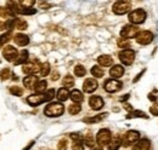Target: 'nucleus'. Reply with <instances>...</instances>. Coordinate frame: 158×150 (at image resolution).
I'll return each instance as SVG.
<instances>
[{"mask_svg": "<svg viewBox=\"0 0 158 150\" xmlns=\"http://www.w3.org/2000/svg\"><path fill=\"white\" fill-rule=\"evenodd\" d=\"M63 112H64V107L60 102H55V103H50L45 108L44 114L49 117H59L63 114Z\"/></svg>", "mask_w": 158, "mask_h": 150, "instance_id": "obj_1", "label": "nucleus"}, {"mask_svg": "<svg viewBox=\"0 0 158 150\" xmlns=\"http://www.w3.org/2000/svg\"><path fill=\"white\" fill-rule=\"evenodd\" d=\"M113 12L116 15H124L131 9V2L128 0H119L113 5Z\"/></svg>", "mask_w": 158, "mask_h": 150, "instance_id": "obj_2", "label": "nucleus"}, {"mask_svg": "<svg viewBox=\"0 0 158 150\" xmlns=\"http://www.w3.org/2000/svg\"><path fill=\"white\" fill-rule=\"evenodd\" d=\"M112 140V134L111 131L107 130V128H103V130H100L98 136H96V142L100 147H103V145H108Z\"/></svg>", "mask_w": 158, "mask_h": 150, "instance_id": "obj_3", "label": "nucleus"}, {"mask_svg": "<svg viewBox=\"0 0 158 150\" xmlns=\"http://www.w3.org/2000/svg\"><path fill=\"white\" fill-rule=\"evenodd\" d=\"M145 19H146V11L142 9L134 10L133 12L129 14V21L133 24H141L145 22Z\"/></svg>", "mask_w": 158, "mask_h": 150, "instance_id": "obj_4", "label": "nucleus"}, {"mask_svg": "<svg viewBox=\"0 0 158 150\" xmlns=\"http://www.w3.org/2000/svg\"><path fill=\"white\" fill-rule=\"evenodd\" d=\"M139 139H140V133L138 131H128L122 139V144L124 147H129V145L139 142Z\"/></svg>", "mask_w": 158, "mask_h": 150, "instance_id": "obj_5", "label": "nucleus"}, {"mask_svg": "<svg viewBox=\"0 0 158 150\" xmlns=\"http://www.w3.org/2000/svg\"><path fill=\"white\" fill-rule=\"evenodd\" d=\"M119 59L123 64L130 65V64H133V62L135 59V52L130 49H125V50L119 52Z\"/></svg>", "mask_w": 158, "mask_h": 150, "instance_id": "obj_6", "label": "nucleus"}, {"mask_svg": "<svg viewBox=\"0 0 158 150\" xmlns=\"http://www.w3.org/2000/svg\"><path fill=\"white\" fill-rule=\"evenodd\" d=\"M2 56L7 62H16V59L19 58V51L14 46H5L2 50Z\"/></svg>", "mask_w": 158, "mask_h": 150, "instance_id": "obj_7", "label": "nucleus"}, {"mask_svg": "<svg viewBox=\"0 0 158 150\" xmlns=\"http://www.w3.org/2000/svg\"><path fill=\"white\" fill-rule=\"evenodd\" d=\"M122 87H123V84L118 80H114V79H110L105 82V90L110 93L118 92L119 90H122Z\"/></svg>", "mask_w": 158, "mask_h": 150, "instance_id": "obj_8", "label": "nucleus"}, {"mask_svg": "<svg viewBox=\"0 0 158 150\" xmlns=\"http://www.w3.org/2000/svg\"><path fill=\"white\" fill-rule=\"evenodd\" d=\"M40 67H41V65L38 63V61H32V62L26 63V64L23 65L22 70H23V73H26V74L33 75V74H37L38 72H40Z\"/></svg>", "mask_w": 158, "mask_h": 150, "instance_id": "obj_9", "label": "nucleus"}, {"mask_svg": "<svg viewBox=\"0 0 158 150\" xmlns=\"http://www.w3.org/2000/svg\"><path fill=\"white\" fill-rule=\"evenodd\" d=\"M139 33V28L136 26H125L122 30H120V37L123 39H130V38L136 37Z\"/></svg>", "mask_w": 158, "mask_h": 150, "instance_id": "obj_10", "label": "nucleus"}, {"mask_svg": "<svg viewBox=\"0 0 158 150\" xmlns=\"http://www.w3.org/2000/svg\"><path fill=\"white\" fill-rule=\"evenodd\" d=\"M153 40V34L148 30H142L136 35V41L140 45H148Z\"/></svg>", "mask_w": 158, "mask_h": 150, "instance_id": "obj_11", "label": "nucleus"}, {"mask_svg": "<svg viewBox=\"0 0 158 150\" xmlns=\"http://www.w3.org/2000/svg\"><path fill=\"white\" fill-rule=\"evenodd\" d=\"M44 102H46V98H45V93L43 94H32V96H29L28 98H27V103L28 104H31L32 107H37V105H39L41 103H44Z\"/></svg>", "mask_w": 158, "mask_h": 150, "instance_id": "obj_12", "label": "nucleus"}, {"mask_svg": "<svg viewBox=\"0 0 158 150\" xmlns=\"http://www.w3.org/2000/svg\"><path fill=\"white\" fill-rule=\"evenodd\" d=\"M98 86H99V84H98V81L95 79H86L84 81V84H83V90L86 93H91V92L96 91Z\"/></svg>", "mask_w": 158, "mask_h": 150, "instance_id": "obj_13", "label": "nucleus"}, {"mask_svg": "<svg viewBox=\"0 0 158 150\" xmlns=\"http://www.w3.org/2000/svg\"><path fill=\"white\" fill-rule=\"evenodd\" d=\"M89 104H90V107H91V109H94V110H100L102 107H103V99L100 97V96H93V97H90V99H89Z\"/></svg>", "mask_w": 158, "mask_h": 150, "instance_id": "obj_14", "label": "nucleus"}, {"mask_svg": "<svg viewBox=\"0 0 158 150\" xmlns=\"http://www.w3.org/2000/svg\"><path fill=\"white\" fill-rule=\"evenodd\" d=\"M37 84H38V77L34 76V75H29V76H26V77L23 79V85H24L27 89H29V90L34 89Z\"/></svg>", "mask_w": 158, "mask_h": 150, "instance_id": "obj_15", "label": "nucleus"}, {"mask_svg": "<svg viewBox=\"0 0 158 150\" xmlns=\"http://www.w3.org/2000/svg\"><path fill=\"white\" fill-rule=\"evenodd\" d=\"M133 150H151V142L148 139H141L133 147Z\"/></svg>", "mask_w": 158, "mask_h": 150, "instance_id": "obj_16", "label": "nucleus"}, {"mask_svg": "<svg viewBox=\"0 0 158 150\" xmlns=\"http://www.w3.org/2000/svg\"><path fill=\"white\" fill-rule=\"evenodd\" d=\"M124 74V68L122 65H114L113 68H111L110 70V75L116 80V79H119L120 76H123Z\"/></svg>", "mask_w": 158, "mask_h": 150, "instance_id": "obj_17", "label": "nucleus"}, {"mask_svg": "<svg viewBox=\"0 0 158 150\" xmlns=\"http://www.w3.org/2000/svg\"><path fill=\"white\" fill-rule=\"evenodd\" d=\"M14 40H15V42L19 46H26L29 42V38L27 37V35H24V34H16L15 38H14Z\"/></svg>", "mask_w": 158, "mask_h": 150, "instance_id": "obj_18", "label": "nucleus"}, {"mask_svg": "<svg viewBox=\"0 0 158 150\" xmlns=\"http://www.w3.org/2000/svg\"><path fill=\"white\" fill-rule=\"evenodd\" d=\"M98 62L102 67H111L112 63H113V59L111 56H107V55H102L98 58Z\"/></svg>", "mask_w": 158, "mask_h": 150, "instance_id": "obj_19", "label": "nucleus"}, {"mask_svg": "<svg viewBox=\"0 0 158 150\" xmlns=\"http://www.w3.org/2000/svg\"><path fill=\"white\" fill-rule=\"evenodd\" d=\"M71 99L76 103V104H78V103H80V102H83V99H84V96H83V93L79 91V90H73L72 92H71Z\"/></svg>", "mask_w": 158, "mask_h": 150, "instance_id": "obj_20", "label": "nucleus"}, {"mask_svg": "<svg viewBox=\"0 0 158 150\" xmlns=\"http://www.w3.org/2000/svg\"><path fill=\"white\" fill-rule=\"evenodd\" d=\"M120 145H122V138L119 136H117L108 144V150H118L120 148Z\"/></svg>", "mask_w": 158, "mask_h": 150, "instance_id": "obj_21", "label": "nucleus"}, {"mask_svg": "<svg viewBox=\"0 0 158 150\" xmlns=\"http://www.w3.org/2000/svg\"><path fill=\"white\" fill-rule=\"evenodd\" d=\"M69 96H71V93L68 92V90L67 89H60L59 91H57V99H59L60 102H66L68 98H69Z\"/></svg>", "mask_w": 158, "mask_h": 150, "instance_id": "obj_22", "label": "nucleus"}, {"mask_svg": "<svg viewBox=\"0 0 158 150\" xmlns=\"http://www.w3.org/2000/svg\"><path fill=\"white\" fill-rule=\"evenodd\" d=\"M107 115H108L107 112H103V114H99V115H96V116H94V117H86V119H84V122H88V124L99 122V121H101V120L106 119Z\"/></svg>", "mask_w": 158, "mask_h": 150, "instance_id": "obj_23", "label": "nucleus"}, {"mask_svg": "<svg viewBox=\"0 0 158 150\" xmlns=\"http://www.w3.org/2000/svg\"><path fill=\"white\" fill-rule=\"evenodd\" d=\"M46 86H48V82L45 80H40V81H38V84L35 85L34 90H35V92L38 94H43L46 91Z\"/></svg>", "mask_w": 158, "mask_h": 150, "instance_id": "obj_24", "label": "nucleus"}, {"mask_svg": "<svg viewBox=\"0 0 158 150\" xmlns=\"http://www.w3.org/2000/svg\"><path fill=\"white\" fill-rule=\"evenodd\" d=\"M14 27H15L16 29H20V30H24V29H27L28 24H27V22H26V21H23V19L16 18L15 21H14Z\"/></svg>", "mask_w": 158, "mask_h": 150, "instance_id": "obj_25", "label": "nucleus"}, {"mask_svg": "<svg viewBox=\"0 0 158 150\" xmlns=\"http://www.w3.org/2000/svg\"><path fill=\"white\" fill-rule=\"evenodd\" d=\"M131 117H143V119H148V115H146L141 110H133L127 115V119H131Z\"/></svg>", "mask_w": 158, "mask_h": 150, "instance_id": "obj_26", "label": "nucleus"}, {"mask_svg": "<svg viewBox=\"0 0 158 150\" xmlns=\"http://www.w3.org/2000/svg\"><path fill=\"white\" fill-rule=\"evenodd\" d=\"M14 16H15V14L10 9H7V7H0V17H2V18H10V17H14Z\"/></svg>", "mask_w": 158, "mask_h": 150, "instance_id": "obj_27", "label": "nucleus"}, {"mask_svg": "<svg viewBox=\"0 0 158 150\" xmlns=\"http://www.w3.org/2000/svg\"><path fill=\"white\" fill-rule=\"evenodd\" d=\"M27 59H28V51H27V50H22V51H21V53H20V57L16 59L15 64H16V65L22 64V63H24Z\"/></svg>", "mask_w": 158, "mask_h": 150, "instance_id": "obj_28", "label": "nucleus"}, {"mask_svg": "<svg viewBox=\"0 0 158 150\" xmlns=\"http://www.w3.org/2000/svg\"><path fill=\"white\" fill-rule=\"evenodd\" d=\"M62 84H63L64 89H67V87H72V86L74 85V79H73V76H71V75H66L64 79H63V81H62Z\"/></svg>", "mask_w": 158, "mask_h": 150, "instance_id": "obj_29", "label": "nucleus"}, {"mask_svg": "<svg viewBox=\"0 0 158 150\" xmlns=\"http://www.w3.org/2000/svg\"><path fill=\"white\" fill-rule=\"evenodd\" d=\"M91 74H93V76H95V77H102L103 76V69H101V67H99V65H94L93 68H91Z\"/></svg>", "mask_w": 158, "mask_h": 150, "instance_id": "obj_30", "label": "nucleus"}, {"mask_svg": "<svg viewBox=\"0 0 158 150\" xmlns=\"http://www.w3.org/2000/svg\"><path fill=\"white\" fill-rule=\"evenodd\" d=\"M50 73V64L46 62V63H43L41 67H40V74L41 76H48Z\"/></svg>", "mask_w": 158, "mask_h": 150, "instance_id": "obj_31", "label": "nucleus"}, {"mask_svg": "<svg viewBox=\"0 0 158 150\" xmlns=\"http://www.w3.org/2000/svg\"><path fill=\"white\" fill-rule=\"evenodd\" d=\"M80 110H81V107L79 104H76V103L74 104H71L69 108H68V112H69L71 115H77Z\"/></svg>", "mask_w": 158, "mask_h": 150, "instance_id": "obj_32", "label": "nucleus"}, {"mask_svg": "<svg viewBox=\"0 0 158 150\" xmlns=\"http://www.w3.org/2000/svg\"><path fill=\"white\" fill-rule=\"evenodd\" d=\"M35 4L34 0H23V1H19V5H21L23 9H32V6Z\"/></svg>", "mask_w": 158, "mask_h": 150, "instance_id": "obj_33", "label": "nucleus"}, {"mask_svg": "<svg viewBox=\"0 0 158 150\" xmlns=\"http://www.w3.org/2000/svg\"><path fill=\"white\" fill-rule=\"evenodd\" d=\"M12 37V32L11 30H9L7 33H5V34H2L1 37H0V45H4V44H6L10 39Z\"/></svg>", "mask_w": 158, "mask_h": 150, "instance_id": "obj_34", "label": "nucleus"}, {"mask_svg": "<svg viewBox=\"0 0 158 150\" xmlns=\"http://www.w3.org/2000/svg\"><path fill=\"white\" fill-rule=\"evenodd\" d=\"M10 92L14 94V96H22L23 94V89H21L20 86H12L11 89H10Z\"/></svg>", "mask_w": 158, "mask_h": 150, "instance_id": "obj_35", "label": "nucleus"}, {"mask_svg": "<svg viewBox=\"0 0 158 150\" xmlns=\"http://www.w3.org/2000/svg\"><path fill=\"white\" fill-rule=\"evenodd\" d=\"M84 143H85L88 147H94V145H95V140H94L93 136H90V134H86V136L84 137Z\"/></svg>", "mask_w": 158, "mask_h": 150, "instance_id": "obj_36", "label": "nucleus"}, {"mask_svg": "<svg viewBox=\"0 0 158 150\" xmlns=\"http://www.w3.org/2000/svg\"><path fill=\"white\" fill-rule=\"evenodd\" d=\"M85 73H86V70H85V68L83 65H77L74 68V74L77 75V76H84Z\"/></svg>", "mask_w": 158, "mask_h": 150, "instance_id": "obj_37", "label": "nucleus"}, {"mask_svg": "<svg viewBox=\"0 0 158 150\" xmlns=\"http://www.w3.org/2000/svg\"><path fill=\"white\" fill-rule=\"evenodd\" d=\"M10 75H11V73H10V69H7V68H5V69H2L1 72H0V79L4 81V80H7L9 77H10Z\"/></svg>", "mask_w": 158, "mask_h": 150, "instance_id": "obj_38", "label": "nucleus"}, {"mask_svg": "<svg viewBox=\"0 0 158 150\" xmlns=\"http://www.w3.org/2000/svg\"><path fill=\"white\" fill-rule=\"evenodd\" d=\"M54 97H55V90H54V89H50V90H48V91L45 92V98H46V102L51 101Z\"/></svg>", "mask_w": 158, "mask_h": 150, "instance_id": "obj_39", "label": "nucleus"}, {"mask_svg": "<svg viewBox=\"0 0 158 150\" xmlns=\"http://www.w3.org/2000/svg\"><path fill=\"white\" fill-rule=\"evenodd\" d=\"M35 12H37L35 9H23V7H21L20 11V14H22V15H33Z\"/></svg>", "mask_w": 158, "mask_h": 150, "instance_id": "obj_40", "label": "nucleus"}, {"mask_svg": "<svg viewBox=\"0 0 158 150\" xmlns=\"http://www.w3.org/2000/svg\"><path fill=\"white\" fill-rule=\"evenodd\" d=\"M59 150H67V140L66 139H61L57 144Z\"/></svg>", "mask_w": 158, "mask_h": 150, "instance_id": "obj_41", "label": "nucleus"}, {"mask_svg": "<svg viewBox=\"0 0 158 150\" xmlns=\"http://www.w3.org/2000/svg\"><path fill=\"white\" fill-rule=\"evenodd\" d=\"M72 149L73 150H84V145L81 144V142H76V143L73 144Z\"/></svg>", "mask_w": 158, "mask_h": 150, "instance_id": "obj_42", "label": "nucleus"}, {"mask_svg": "<svg viewBox=\"0 0 158 150\" xmlns=\"http://www.w3.org/2000/svg\"><path fill=\"white\" fill-rule=\"evenodd\" d=\"M71 138L76 142H81V136H79L78 133H72L71 134Z\"/></svg>", "mask_w": 158, "mask_h": 150, "instance_id": "obj_43", "label": "nucleus"}, {"mask_svg": "<svg viewBox=\"0 0 158 150\" xmlns=\"http://www.w3.org/2000/svg\"><path fill=\"white\" fill-rule=\"evenodd\" d=\"M150 112L152 115H155V116H158V107L157 105H152L151 108H150Z\"/></svg>", "mask_w": 158, "mask_h": 150, "instance_id": "obj_44", "label": "nucleus"}, {"mask_svg": "<svg viewBox=\"0 0 158 150\" xmlns=\"http://www.w3.org/2000/svg\"><path fill=\"white\" fill-rule=\"evenodd\" d=\"M39 6L40 7H43V9H50V4L49 2H46V1H39Z\"/></svg>", "mask_w": 158, "mask_h": 150, "instance_id": "obj_45", "label": "nucleus"}, {"mask_svg": "<svg viewBox=\"0 0 158 150\" xmlns=\"http://www.w3.org/2000/svg\"><path fill=\"white\" fill-rule=\"evenodd\" d=\"M118 45L120 47H123V46H129V42L128 41H124V40H122V39H119L118 40Z\"/></svg>", "mask_w": 158, "mask_h": 150, "instance_id": "obj_46", "label": "nucleus"}, {"mask_svg": "<svg viewBox=\"0 0 158 150\" xmlns=\"http://www.w3.org/2000/svg\"><path fill=\"white\" fill-rule=\"evenodd\" d=\"M59 77H60L59 72H54V73H52V76H51V80L56 81V80H59Z\"/></svg>", "mask_w": 158, "mask_h": 150, "instance_id": "obj_47", "label": "nucleus"}, {"mask_svg": "<svg viewBox=\"0 0 158 150\" xmlns=\"http://www.w3.org/2000/svg\"><path fill=\"white\" fill-rule=\"evenodd\" d=\"M143 73H145V70H142V72H141V73H139V74L136 75V77H135V79H134V80H133V82H138L139 80H140V77H141V76H142V74H143Z\"/></svg>", "mask_w": 158, "mask_h": 150, "instance_id": "obj_48", "label": "nucleus"}, {"mask_svg": "<svg viewBox=\"0 0 158 150\" xmlns=\"http://www.w3.org/2000/svg\"><path fill=\"white\" fill-rule=\"evenodd\" d=\"M148 99H150V101H153V102H156V101H157V97H156V96H155L153 93H150V94H148Z\"/></svg>", "mask_w": 158, "mask_h": 150, "instance_id": "obj_49", "label": "nucleus"}, {"mask_svg": "<svg viewBox=\"0 0 158 150\" xmlns=\"http://www.w3.org/2000/svg\"><path fill=\"white\" fill-rule=\"evenodd\" d=\"M124 108H125L128 112H133V110H134V109H133V107H131L130 104H128V103H127V104H124Z\"/></svg>", "mask_w": 158, "mask_h": 150, "instance_id": "obj_50", "label": "nucleus"}, {"mask_svg": "<svg viewBox=\"0 0 158 150\" xmlns=\"http://www.w3.org/2000/svg\"><path fill=\"white\" fill-rule=\"evenodd\" d=\"M129 97H130V94H125L124 97H122V98H120V102H125V101H127Z\"/></svg>", "mask_w": 158, "mask_h": 150, "instance_id": "obj_51", "label": "nucleus"}, {"mask_svg": "<svg viewBox=\"0 0 158 150\" xmlns=\"http://www.w3.org/2000/svg\"><path fill=\"white\" fill-rule=\"evenodd\" d=\"M33 144H34V142H31V143L28 144V147H26V148H24L23 150H29L31 148H32V147H33Z\"/></svg>", "mask_w": 158, "mask_h": 150, "instance_id": "obj_52", "label": "nucleus"}, {"mask_svg": "<svg viewBox=\"0 0 158 150\" xmlns=\"http://www.w3.org/2000/svg\"><path fill=\"white\" fill-rule=\"evenodd\" d=\"M93 150H102V149H101V148H94Z\"/></svg>", "mask_w": 158, "mask_h": 150, "instance_id": "obj_53", "label": "nucleus"}]
</instances>
